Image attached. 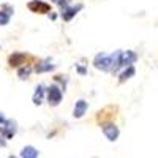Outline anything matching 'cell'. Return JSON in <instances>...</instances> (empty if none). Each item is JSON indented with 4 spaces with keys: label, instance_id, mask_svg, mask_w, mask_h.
<instances>
[{
    "label": "cell",
    "instance_id": "6da1fadb",
    "mask_svg": "<svg viewBox=\"0 0 158 158\" xmlns=\"http://www.w3.org/2000/svg\"><path fill=\"white\" fill-rule=\"evenodd\" d=\"M120 56H122V51H114L112 54L100 52L94 59V67L101 71H115L120 67Z\"/></svg>",
    "mask_w": 158,
    "mask_h": 158
},
{
    "label": "cell",
    "instance_id": "7a4b0ae2",
    "mask_svg": "<svg viewBox=\"0 0 158 158\" xmlns=\"http://www.w3.org/2000/svg\"><path fill=\"white\" fill-rule=\"evenodd\" d=\"M62 89L59 85H51L48 87V100H49V104H52V106H57V104L62 101Z\"/></svg>",
    "mask_w": 158,
    "mask_h": 158
},
{
    "label": "cell",
    "instance_id": "3957f363",
    "mask_svg": "<svg viewBox=\"0 0 158 158\" xmlns=\"http://www.w3.org/2000/svg\"><path fill=\"white\" fill-rule=\"evenodd\" d=\"M16 131H18L16 120H6V123L0 128V135H2L5 139H11L13 136L16 135Z\"/></svg>",
    "mask_w": 158,
    "mask_h": 158
},
{
    "label": "cell",
    "instance_id": "277c9868",
    "mask_svg": "<svg viewBox=\"0 0 158 158\" xmlns=\"http://www.w3.org/2000/svg\"><path fill=\"white\" fill-rule=\"evenodd\" d=\"M103 133H104V136H106L109 141H115L117 138H118V127L115 125V123H112V122H108V123H103Z\"/></svg>",
    "mask_w": 158,
    "mask_h": 158
},
{
    "label": "cell",
    "instance_id": "5b68a950",
    "mask_svg": "<svg viewBox=\"0 0 158 158\" xmlns=\"http://www.w3.org/2000/svg\"><path fill=\"white\" fill-rule=\"evenodd\" d=\"M138 60L136 52L133 51H122V56H120V67H133V63Z\"/></svg>",
    "mask_w": 158,
    "mask_h": 158
},
{
    "label": "cell",
    "instance_id": "8992f818",
    "mask_svg": "<svg viewBox=\"0 0 158 158\" xmlns=\"http://www.w3.org/2000/svg\"><path fill=\"white\" fill-rule=\"evenodd\" d=\"M29 10L33 13H49L51 6L41 0H32V2H29Z\"/></svg>",
    "mask_w": 158,
    "mask_h": 158
},
{
    "label": "cell",
    "instance_id": "52a82bcc",
    "mask_svg": "<svg viewBox=\"0 0 158 158\" xmlns=\"http://www.w3.org/2000/svg\"><path fill=\"white\" fill-rule=\"evenodd\" d=\"M87 108H89V103H87L85 100H77V101L74 103V108H73V115H74L76 118H81V117L85 114Z\"/></svg>",
    "mask_w": 158,
    "mask_h": 158
},
{
    "label": "cell",
    "instance_id": "ba28073f",
    "mask_svg": "<svg viewBox=\"0 0 158 158\" xmlns=\"http://www.w3.org/2000/svg\"><path fill=\"white\" fill-rule=\"evenodd\" d=\"M25 54H22V52H15L13 56H10V59H8V62H10V65L11 67H21L22 63H25Z\"/></svg>",
    "mask_w": 158,
    "mask_h": 158
},
{
    "label": "cell",
    "instance_id": "9c48e42d",
    "mask_svg": "<svg viewBox=\"0 0 158 158\" xmlns=\"http://www.w3.org/2000/svg\"><path fill=\"white\" fill-rule=\"evenodd\" d=\"M82 8V5H77V6H68V8H65L63 13H62V18L63 21H71L76 15H77V11Z\"/></svg>",
    "mask_w": 158,
    "mask_h": 158
},
{
    "label": "cell",
    "instance_id": "30bf717a",
    "mask_svg": "<svg viewBox=\"0 0 158 158\" xmlns=\"http://www.w3.org/2000/svg\"><path fill=\"white\" fill-rule=\"evenodd\" d=\"M21 158H38V150L32 146H25L21 150Z\"/></svg>",
    "mask_w": 158,
    "mask_h": 158
},
{
    "label": "cell",
    "instance_id": "8fae6325",
    "mask_svg": "<svg viewBox=\"0 0 158 158\" xmlns=\"http://www.w3.org/2000/svg\"><path fill=\"white\" fill-rule=\"evenodd\" d=\"M44 85H38L35 94H33V103L35 104H41L43 103V97H44Z\"/></svg>",
    "mask_w": 158,
    "mask_h": 158
},
{
    "label": "cell",
    "instance_id": "7c38bea8",
    "mask_svg": "<svg viewBox=\"0 0 158 158\" xmlns=\"http://www.w3.org/2000/svg\"><path fill=\"white\" fill-rule=\"evenodd\" d=\"M135 73H136V70H135V67H128V68H125L122 73H120V82H123V81H127V79H130L131 76H135Z\"/></svg>",
    "mask_w": 158,
    "mask_h": 158
},
{
    "label": "cell",
    "instance_id": "4fadbf2b",
    "mask_svg": "<svg viewBox=\"0 0 158 158\" xmlns=\"http://www.w3.org/2000/svg\"><path fill=\"white\" fill-rule=\"evenodd\" d=\"M36 73H44V71H52L54 70V65L52 63H48V62H41V63H38L36 67H35Z\"/></svg>",
    "mask_w": 158,
    "mask_h": 158
},
{
    "label": "cell",
    "instance_id": "5bb4252c",
    "mask_svg": "<svg viewBox=\"0 0 158 158\" xmlns=\"http://www.w3.org/2000/svg\"><path fill=\"white\" fill-rule=\"evenodd\" d=\"M30 71H32V68L27 65V67H22V68H19L18 74H19V77H21V79H27V77H29V74H30Z\"/></svg>",
    "mask_w": 158,
    "mask_h": 158
},
{
    "label": "cell",
    "instance_id": "9a60e30c",
    "mask_svg": "<svg viewBox=\"0 0 158 158\" xmlns=\"http://www.w3.org/2000/svg\"><path fill=\"white\" fill-rule=\"evenodd\" d=\"M10 16H11V15H8L6 11L0 10V25H6V24L10 22Z\"/></svg>",
    "mask_w": 158,
    "mask_h": 158
},
{
    "label": "cell",
    "instance_id": "2e32d148",
    "mask_svg": "<svg viewBox=\"0 0 158 158\" xmlns=\"http://www.w3.org/2000/svg\"><path fill=\"white\" fill-rule=\"evenodd\" d=\"M76 70L79 71V74H82V76L87 73V71H85V68H84V67H81V65H77V63H76Z\"/></svg>",
    "mask_w": 158,
    "mask_h": 158
},
{
    "label": "cell",
    "instance_id": "e0dca14e",
    "mask_svg": "<svg viewBox=\"0 0 158 158\" xmlns=\"http://www.w3.org/2000/svg\"><path fill=\"white\" fill-rule=\"evenodd\" d=\"M5 123H6V118H5V115L2 112H0V127H3Z\"/></svg>",
    "mask_w": 158,
    "mask_h": 158
},
{
    "label": "cell",
    "instance_id": "ac0fdd59",
    "mask_svg": "<svg viewBox=\"0 0 158 158\" xmlns=\"http://www.w3.org/2000/svg\"><path fill=\"white\" fill-rule=\"evenodd\" d=\"M5 146H6V139L0 135V147H5Z\"/></svg>",
    "mask_w": 158,
    "mask_h": 158
},
{
    "label": "cell",
    "instance_id": "d6986e66",
    "mask_svg": "<svg viewBox=\"0 0 158 158\" xmlns=\"http://www.w3.org/2000/svg\"><path fill=\"white\" fill-rule=\"evenodd\" d=\"M8 158H16V156H8Z\"/></svg>",
    "mask_w": 158,
    "mask_h": 158
}]
</instances>
